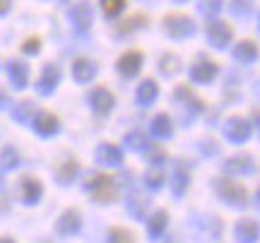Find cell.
I'll use <instances>...</instances> for the list:
<instances>
[{
	"mask_svg": "<svg viewBox=\"0 0 260 243\" xmlns=\"http://www.w3.org/2000/svg\"><path fill=\"white\" fill-rule=\"evenodd\" d=\"M84 188L92 193V197L96 202H113L118 197V183H116V178L106 176V173H96L89 181H84Z\"/></svg>",
	"mask_w": 260,
	"mask_h": 243,
	"instance_id": "obj_1",
	"label": "cell"
},
{
	"mask_svg": "<svg viewBox=\"0 0 260 243\" xmlns=\"http://www.w3.org/2000/svg\"><path fill=\"white\" fill-rule=\"evenodd\" d=\"M214 190H217V195L222 197L224 202H229V205L241 207L248 202V190H246L239 181H232V178H214Z\"/></svg>",
	"mask_w": 260,
	"mask_h": 243,
	"instance_id": "obj_2",
	"label": "cell"
},
{
	"mask_svg": "<svg viewBox=\"0 0 260 243\" xmlns=\"http://www.w3.org/2000/svg\"><path fill=\"white\" fill-rule=\"evenodd\" d=\"M164 29H167L169 37L186 39V37H190V34L195 31V24H193V19L188 17V15L174 12V15H167V17H164Z\"/></svg>",
	"mask_w": 260,
	"mask_h": 243,
	"instance_id": "obj_3",
	"label": "cell"
},
{
	"mask_svg": "<svg viewBox=\"0 0 260 243\" xmlns=\"http://www.w3.org/2000/svg\"><path fill=\"white\" fill-rule=\"evenodd\" d=\"M207 39L214 48H226L234 39V29L226 22H210L207 24Z\"/></svg>",
	"mask_w": 260,
	"mask_h": 243,
	"instance_id": "obj_4",
	"label": "cell"
},
{
	"mask_svg": "<svg viewBox=\"0 0 260 243\" xmlns=\"http://www.w3.org/2000/svg\"><path fill=\"white\" fill-rule=\"evenodd\" d=\"M89 103H92V109L99 116H106V113L113 109V103H116V99H113V94L106 89V87H94L92 92H89Z\"/></svg>",
	"mask_w": 260,
	"mask_h": 243,
	"instance_id": "obj_5",
	"label": "cell"
},
{
	"mask_svg": "<svg viewBox=\"0 0 260 243\" xmlns=\"http://www.w3.org/2000/svg\"><path fill=\"white\" fill-rule=\"evenodd\" d=\"M224 135H226L232 142H243L248 135H251V123L246 121V118L234 116V118H229L226 125H224Z\"/></svg>",
	"mask_w": 260,
	"mask_h": 243,
	"instance_id": "obj_6",
	"label": "cell"
},
{
	"mask_svg": "<svg viewBox=\"0 0 260 243\" xmlns=\"http://www.w3.org/2000/svg\"><path fill=\"white\" fill-rule=\"evenodd\" d=\"M58 82H60V67H58L56 63H48V65L44 67L41 77H39V82H37L39 94H44V96L51 94L58 87Z\"/></svg>",
	"mask_w": 260,
	"mask_h": 243,
	"instance_id": "obj_7",
	"label": "cell"
},
{
	"mask_svg": "<svg viewBox=\"0 0 260 243\" xmlns=\"http://www.w3.org/2000/svg\"><path fill=\"white\" fill-rule=\"evenodd\" d=\"M142 67V53L140 51H125L121 58H118V73L123 77H135Z\"/></svg>",
	"mask_w": 260,
	"mask_h": 243,
	"instance_id": "obj_8",
	"label": "cell"
},
{
	"mask_svg": "<svg viewBox=\"0 0 260 243\" xmlns=\"http://www.w3.org/2000/svg\"><path fill=\"white\" fill-rule=\"evenodd\" d=\"M96 161L99 164H109V166H121L123 164V152L118 145H111V142H102L96 147Z\"/></svg>",
	"mask_w": 260,
	"mask_h": 243,
	"instance_id": "obj_9",
	"label": "cell"
},
{
	"mask_svg": "<svg viewBox=\"0 0 260 243\" xmlns=\"http://www.w3.org/2000/svg\"><path fill=\"white\" fill-rule=\"evenodd\" d=\"M217 77V65L212 60H198L190 65V80L198 84H207Z\"/></svg>",
	"mask_w": 260,
	"mask_h": 243,
	"instance_id": "obj_10",
	"label": "cell"
},
{
	"mask_svg": "<svg viewBox=\"0 0 260 243\" xmlns=\"http://www.w3.org/2000/svg\"><path fill=\"white\" fill-rule=\"evenodd\" d=\"M41 193H44V188H41V181H39V178L24 176L22 181H19V195H22V200H24L27 205L39 202Z\"/></svg>",
	"mask_w": 260,
	"mask_h": 243,
	"instance_id": "obj_11",
	"label": "cell"
},
{
	"mask_svg": "<svg viewBox=\"0 0 260 243\" xmlns=\"http://www.w3.org/2000/svg\"><path fill=\"white\" fill-rule=\"evenodd\" d=\"M80 224H82L80 212H77V210H65L63 215H60V219H58L56 229L60 236H73L80 231Z\"/></svg>",
	"mask_w": 260,
	"mask_h": 243,
	"instance_id": "obj_12",
	"label": "cell"
},
{
	"mask_svg": "<svg viewBox=\"0 0 260 243\" xmlns=\"http://www.w3.org/2000/svg\"><path fill=\"white\" fill-rule=\"evenodd\" d=\"M92 8L89 5H75L73 10H70V22H73L75 31H80V34H84L87 29L92 27Z\"/></svg>",
	"mask_w": 260,
	"mask_h": 243,
	"instance_id": "obj_13",
	"label": "cell"
},
{
	"mask_svg": "<svg viewBox=\"0 0 260 243\" xmlns=\"http://www.w3.org/2000/svg\"><path fill=\"white\" fill-rule=\"evenodd\" d=\"M94 75H96V63L94 60H89V58H77L73 63V77L75 82H92Z\"/></svg>",
	"mask_w": 260,
	"mask_h": 243,
	"instance_id": "obj_14",
	"label": "cell"
},
{
	"mask_svg": "<svg viewBox=\"0 0 260 243\" xmlns=\"http://www.w3.org/2000/svg\"><path fill=\"white\" fill-rule=\"evenodd\" d=\"M174 96H176V101L181 103V106H188V109H190V113H198V111H203V109H205V103L195 96L193 89H190L188 84H181Z\"/></svg>",
	"mask_w": 260,
	"mask_h": 243,
	"instance_id": "obj_15",
	"label": "cell"
},
{
	"mask_svg": "<svg viewBox=\"0 0 260 243\" xmlns=\"http://www.w3.org/2000/svg\"><path fill=\"white\" fill-rule=\"evenodd\" d=\"M8 77H10V82L15 84L17 89L27 87V80H29L27 63H22V60H10L8 63Z\"/></svg>",
	"mask_w": 260,
	"mask_h": 243,
	"instance_id": "obj_16",
	"label": "cell"
},
{
	"mask_svg": "<svg viewBox=\"0 0 260 243\" xmlns=\"http://www.w3.org/2000/svg\"><path fill=\"white\" fill-rule=\"evenodd\" d=\"M159 96V87L154 80H145V82L138 84V92H135V101L140 106H149Z\"/></svg>",
	"mask_w": 260,
	"mask_h": 243,
	"instance_id": "obj_17",
	"label": "cell"
},
{
	"mask_svg": "<svg viewBox=\"0 0 260 243\" xmlns=\"http://www.w3.org/2000/svg\"><path fill=\"white\" fill-rule=\"evenodd\" d=\"M258 238V224L253 219H241L236 224V241L239 243H253Z\"/></svg>",
	"mask_w": 260,
	"mask_h": 243,
	"instance_id": "obj_18",
	"label": "cell"
},
{
	"mask_svg": "<svg viewBox=\"0 0 260 243\" xmlns=\"http://www.w3.org/2000/svg\"><path fill=\"white\" fill-rule=\"evenodd\" d=\"M37 132L39 135H56L58 128H60V123H58V116H53V113H39L37 118Z\"/></svg>",
	"mask_w": 260,
	"mask_h": 243,
	"instance_id": "obj_19",
	"label": "cell"
},
{
	"mask_svg": "<svg viewBox=\"0 0 260 243\" xmlns=\"http://www.w3.org/2000/svg\"><path fill=\"white\" fill-rule=\"evenodd\" d=\"M234 58H236L239 63H253V60L258 58V48H255L253 41H241V44L234 46Z\"/></svg>",
	"mask_w": 260,
	"mask_h": 243,
	"instance_id": "obj_20",
	"label": "cell"
},
{
	"mask_svg": "<svg viewBox=\"0 0 260 243\" xmlns=\"http://www.w3.org/2000/svg\"><path fill=\"white\" fill-rule=\"evenodd\" d=\"M253 159L251 157H234V159L224 161V171L229 173H251L253 171Z\"/></svg>",
	"mask_w": 260,
	"mask_h": 243,
	"instance_id": "obj_21",
	"label": "cell"
},
{
	"mask_svg": "<svg viewBox=\"0 0 260 243\" xmlns=\"http://www.w3.org/2000/svg\"><path fill=\"white\" fill-rule=\"evenodd\" d=\"M169 224V215L164 212V210H159V212H154V215L149 217V224H147V231L149 236H154V238H159V236L164 234V229H167Z\"/></svg>",
	"mask_w": 260,
	"mask_h": 243,
	"instance_id": "obj_22",
	"label": "cell"
},
{
	"mask_svg": "<svg viewBox=\"0 0 260 243\" xmlns=\"http://www.w3.org/2000/svg\"><path fill=\"white\" fill-rule=\"evenodd\" d=\"M152 132H154L157 137H171V132H174V123H171V118H169L167 113L154 116V121H152Z\"/></svg>",
	"mask_w": 260,
	"mask_h": 243,
	"instance_id": "obj_23",
	"label": "cell"
},
{
	"mask_svg": "<svg viewBox=\"0 0 260 243\" xmlns=\"http://www.w3.org/2000/svg\"><path fill=\"white\" fill-rule=\"evenodd\" d=\"M12 118L19 121V123H29L31 118H34V101L24 99V101L15 103V109H12Z\"/></svg>",
	"mask_w": 260,
	"mask_h": 243,
	"instance_id": "obj_24",
	"label": "cell"
},
{
	"mask_svg": "<svg viewBox=\"0 0 260 243\" xmlns=\"http://www.w3.org/2000/svg\"><path fill=\"white\" fill-rule=\"evenodd\" d=\"M147 24V17L145 15H140V12H135L133 17H128L125 22H121L118 24V37H125V34H130V31H135V29H140V27H145Z\"/></svg>",
	"mask_w": 260,
	"mask_h": 243,
	"instance_id": "obj_25",
	"label": "cell"
},
{
	"mask_svg": "<svg viewBox=\"0 0 260 243\" xmlns=\"http://www.w3.org/2000/svg\"><path fill=\"white\" fill-rule=\"evenodd\" d=\"M56 173H58V181L65 186V183H70V181L80 173V166H77V161L75 159H68V161H63V164L56 168Z\"/></svg>",
	"mask_w": 260,
	"mask_h": 243,
	"instance_id": "obj_26",
	"label": "cell"
},
{
	"mask_svg": "<svg viewBox=\"0 0 260 243\" xmlns=\"http://www.w3.org/2000/svg\"><path fill=\"white\" fill-rule=\"evenodd\" d=\"M147 205H149V200H145L142 195H133L128 200V212L133 217H138V219H145V215H147Z\"/></svg>",
	"mask_w": 260,
	"mask_h": 243,
	"instance_id": "obj_27",
	"label": "cell"
},
{
	"mask_svg": "<svg viewBox=\"0 0 260 243\" xmlns=\"http://www.w3.org/2000/svg\"><path fill=\"white\" fill-rule=\"evenodd\" d=\"M188 171L183 166H176L174 168V176H171V186H174V193L176 195H183V190L188 188Z\"/></svg>",
	"mask_w": 260,
	"mask_h": 243,
	"instance_id": "obj_28",
	"label": "cell"
},
{
	"mask_svg": "<svg viewBox=\"0 0 260 243\" xmlns=\"http://www.w3.org/2000/svg\"><path fill=\"white\" fill-rule=\"evenodd\" d=\"M19 164V154L15 152V147H3L0 150V168H15Z\"/></svg>",
	"mask_w": 260,
	"mask_h": 243,
	"instance_id": "obj_29",
	"label": "cell"
},
{
	"mask_svg": "<svg viewBox=\"0 0 260 243\" xmlns=\"http://www.w3.org/2000/svg\"><path fill=\"white\" fill-rule=\"evenodd\" d=\"M109 243H135V236L130 234L128 229H111L109 231Z\"/></svg>",
	"mask_w": 260,
	"mask_h": 243,
	"instance_id": "obj_30",
	"label": "cell"
},
{
	"mask_svg": "<svg viewBox=\"0 0 260 243\" xmlns=\"http://www.w3.org/2000/svg\"><path fill=\"white\" fill-rule=\"evenodd\" d=\"M159 70L164 73V75H176L178 70V58L176 56H164L161 60H159Z\"/></svg>",
	"mask_w": 260,
	"mask_h": 243,
	"instance_id": "obj_31",
	"label": "cell"
},
{
	"mask_svg": "<svg viewBox=\"0 0 260 243\" xmlns=\"http://www.w3.org/2000/svg\"><path fill=\"white\" fill-rule=\"evenodd\" d=\"M125 145H128L130 150H145V147H147V137L138 130L128 132V135H125Z\"/></svg>",
	"mask_w": 260,
	"mask_h": 243,
	"instance_id": "obj_32",
	"label": "cell"
},
{
	"mask_svg": "<svg viewBox=\"0 0 260 243\" xmlns=\"http://www.w3.org/2000/svg\"><path fill=\"white\" fill-rule=\"evenodd\" d=\"M102 8H104V12H106V15H111V17H113V15H118V12L125 8V0H106Z\"/></svg>",
	"mask_w": 260,
	"mask_h": 243,
	"instance_id": "obj_33",
	"label": "cell"
},
{
	"mask_svg": "<svg viewBox=\"0 0 260 243\" xmlns=\"http://www.w3.org/2000/svg\"><path fill=\"white\" fill-rule=\"evenodd\" d=\"M39 48H41V39L39 37H29L27 41H24V46H22V51L27 53V56H37Z\"/></svg>",
	"mask_w": 260,
	"mask_h": 243,
	"instance_id": "obj_34",
	"label": "cell"
},
{
	"mask_svg": "<svg viewBox=\"0 0 260 243\" xmlns=\"http://www.w3.org/2000/svg\"><path fill=\"white\" fill-rule=\"evenodd\" d=\"M161 183H164V176H161V171H147V186L152 188V190H159L161 188Z\"/></svg>",
	"mask_w": 260,
	"mask_h": 243,
	"instance_id": "obj_35",
	"label": "cell"
},
{
	"mask_svg": "<svg viewBox=\"0 0 260 243\" xmlns=\"http://www.w3.org/2000/svg\"><path fill=\"white\" fill-rule=\"evenodd\" d=\"M222 8H224L222 3H203V5H200V10H203L205 15H217Z\"/></svg>",
	"mask_w": 260,
	"mask_h": 243,
	"instance_id": "obj_36",
	"label": "cell"
},
{
	"mask_svg": "<svg viewBox=\"0 0 260 243\" xmlns=\"http://www.w3.org/2000/svg\"><path fill=\"white\" fill-rule=\"evenodd\" d=\"M203 152H205V154H214V152H217V145H214V140H205L203 142Z\"/></svg>",
	"mask_w": 260,
	"mask_h": 243,
	"instance_id": "obj_37",
	"label": "cell"
},
{
	"mask_svg": "<svg viewBox=\"0 0 260 243\" xmlns=\"http://www.w3.org/2000/svg\"><path fill=\"white\" fill-rule=\"evenodd\" d=\"M232 10L234 12H239V15H243V12H248V5H243V3H234Z\"/></svg>",
	"mask_w": 260,
	"mask_h": 243,
	"instance_id": "obj_38",
	"label": "cell"
},
{
	"mask_svg": "<svg viewBox=\"0 0 260 243\" xmlns=\"http://www.w3.org/2000/svg\"><path fill=\"white\" fill-rule=\"evenodd\" d=\"M10 8H12V3H10V0H0V15H5Z\"/></svg>",
	"mask_w": 260,
	"mask_h": 243,
	"instance_id": "obj_39",
	"label": "cell"
},
{
	"mask_svg": "<svg viewBox=\"0 0 260 243\" xmlns=\"http://www.w3.org/2000/svg\"><path fill=\"white\" fill-rule=\"evenodd\" d=\"M5 103H8V94H5V89L0 87V109H3Z\"/></svg>",
	"mask_w": 260,
	"mask_h": 243,
	"instance_id": "obj_40",
	"label": "cell"
},
{
	"mask_svg": "<svg viewBox=\"0 0 260 243\" xmlns=\"http://www.w3.org/2000/svg\"><path fill=\"white\" fill-rule=\"evenodd\" d=\"M0 243H15V241H12V238H8V236H3V238H0Z\"/></svg>",
	"mask_w": 260,
	"mask_h": 243,
	"instance_id": "obj_41",
	"label": "cell"
}]
</instances>
